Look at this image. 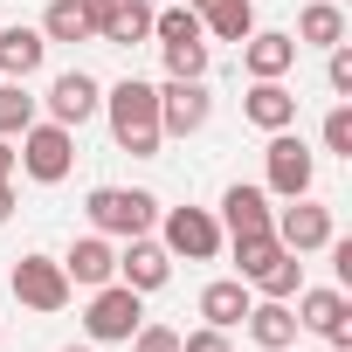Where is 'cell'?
<instances>
[{
	"instance_id": "obj_20",
	"label": "cell",
	"mask_w": 352,
	"mask_h": 352,
	"mask_svg": "<svg viewBox=\"0 0 352 352\" xmlns=\"http://www.w3.org/2000/svg\"><path fill=\"white\" fill-rule=\"evenodd\" d=\"M42 56H49L42 28H0V76H8V83H28L42 69Z\"/></svg>"
},
{
	"instance_id": "obj_2",
	"label": "cell",
	"mask_w": 352,
	"mask_h": 352,
	"mask_svg": "<svg viewBox=\"0 0 352 352\" xmlns=\"http://www.w3.org/2000/svg\"><path fill=\"white\" fill-rule=\"evenodd\" d=\"M14 166L28 173L35 187H63L69 166H76V131L56 124V118H35V124L21 131V145H14Z\"/></svg>"
},
{
	"instance_id": "obj_1",
	"label": "cell",
	"mask_w": 352,
	"mask_h": 352,
	"mask_svg": "<svg viewBox=\"0 0 352 352\" xmlns=\"http://www.w3.org/2000/svg\"><path fill=\"white\" fill-rule=\"evenodd\" d=\"M104 118H111L118 152H131V159H159V145H166V131H159V83H145V76L111 83V90H104Z\"/></svg>"
},
{
	"instance_id": "obj_19",
	"label": "cell",
	"mask_w": 352,
	"mask_h": 352,
	"mask_svg": "<svg viewBox=\"0 0 352 352\" xmlns=\"http://www.w3.org/2000/svg\"><path fill=\"white\" fill-rule=\"evenodd\" d=\"M201 35L208 42H249V28H256V0H201Z\"/></svg>"
},
{
	"instance_id": "obj_3",
	"label": "cell",
	"mask_w": 352,
	"mask_h": 352,
	"mask_svg": "<svg viewBox=\"0 0 352 352\" xmlns=\"http://www.w3.org/2000/svg\"><path fill=\"white\" fill-rule=\"evenodd\" d=\"M83 214H90V228H97V235H118V242H131V235H152V221H159V201H152L145 187H90Z\"/></svg>"
},
{
	"instance_id": "obj_28",
	"label": "cell",
	"mask_w": 352,
	"mask_h": 352,
	"mask_svg": "<svg viewBox=\"0 0 352 352\" xmlns=\"http://www.w3.org/2000/svg\"><path fill=\"white\" fill-rule=\"evenodd\" d=\"M324 152L352 159V104H331V111H324Z\"/></svg>"
},
{
	"instance_id": "obj_12",
	"label": "cell",
	"mask_w": 352,
	"mask_h": 352,
	"mask_svg": "<svg viewBox=\"0 0 352 352\" xmlns=\"http://www.w3.org/2000/svg\"><path fill=\"white\" fill-rule=\"evenodd\" d=\"M63 263V276H69V290H97V283H111L118 276V249H111V235H76L69 242V256H56Z\"/></svg>"
},
{
	"instance_id": "obj_36",
	"label": "cell",
	"mask_w": 352,
	"mask_h": 352,
	"mask_svg": "<svg viewBox=\"0 0 352 352\" xmlns=\"http://www.w3.org/2000/svg\"><path fill=\"white\" fill-rule=\"evenodd\" d=\"M180 8H201V0H180Z\"/></svg>"
},
{
	"instance_id": "obj_33",
	"label": "cell",
	"mask_w": 352,
	"mask_h": 352,
	"mask_svg": "<svg viewBox=\"0 0 352 352\" xmlns=\"http://www.w3.org/2000/svg\"><path fill=\"white\" fill-rule=\"evenodd\" d=\"M8 214H14V187L0 180V228H8Z\"/></svg>"
},
{
	"instance_id": "obj_26",
	"label": "cell",
	"mask_w": 352,
	"mask_h": 352,
	"mask_svg": "<svg viewBox=\"0 0 352 352\" xmlns=\"http://www.w3.org/2000/svg\"><path fill=\"white\" fill-rule=\"evenodd\" d=\"M249 290H263V297H283V304H290V297L304 290V256H290V249H283V256H276V263H270Z\"/></svg>"
},
{
	"instance_id": "obj_13",
	"label": "cell",
	"mask_w": 352,
	"mask_h": 352,
	"mask_svg": "<svg viewBox=\"0 0 352 352\" xmlns=\"http://www.w3.org/2000/svg\"><path fill=\"white\" fill-rule=\"evenodd\" d=\"M118 283H131L138 297H152V290L173 283V256H166L152 235H131V242L118 249Z\"/></svg>"
},
{
	"instance_id": "obj_6",
	"label": "cell",
	"mask_w": 352,
	"mask_h": 352,
	"mask_svg": "<svg viewBox=\"0 0 352 352\" xmlns=\"http://www.w3.org/2000/svg\"><path fill=\"white\" fill-rule=\"evenodd\" d=\"M263 194L270 201H297V194H311V180H318V159H311V145L304 138H290V131H270V145H263Z\"/></svg>"
},
{
	"instance_id": "obj_21",
	"label": "cell",
	"mask_w": 352,
	"mask_h": 352,
	"mask_svg": "<svg viewBox=\"0 0 352 352\" xmlns=\"http://www.w3.org/2000/svg\"><path fill=\"white\" fill-rule=\"evenodd\" d=\"M249 304H256V297H249V283H242V276H221V283H208V290H201V318H208L214 331H235V324L249 318Z\"/></svg>"
},
{
	"instance_id": "obj_25",
	"label": "cell",
	"mask_w": 352,
	"mask_h": 352,
	"mask_svg": "<svg viewBox=\"0 0 352 352\" xmlns=\"http://www.w3.org/2000/svg\"><path fill=\"white\" fill-rule=\"evenodd\" d=\"M35 118H42V111H35L28 83H8V76H0V138H21Z\"/></svg>"
},
{
	"instance_id": "obj_15",
	"label": "cell",
	"mask_w": 352,
	"mask_h": 352,
	"mask_svg": "<svg viewBox=\"0 0 352 352\" xmlns=\"http://www.w3.org/2000/svg\"><path fill=\"white\" fill-rule=\"evenodd\" d=\"M242 118L270 138V131H290L297 124V97L283 90V76H263V83H249V97H242Z\"/></svg>"
},
{
	"instance_id": "obj_24",
	"label": "cell",
	"mask_w": 352,
	"mask_h": 352,
	"mask_svg": "<svg viewBox=\"0 0 352 352\" xmlns=\"http://www.w3.org/2000/svg\"><path fill=\"white\" fill-rule=\"evenodd\" d=\"M276 256H283L276 228H263V235H235V276H242V283H256V276H263Z\"/></svg>"
},
{
	"instance_id": "obj_31",
	"label": "cell",
	"mask_w": 352,
	"mask_h": 352,
	"mask_svg": "<svg viewBox=\"0 0 352 352\" xmlns=\"http://www.w3.org/2000/svg\"><path fill=\"white\" fill-rule=\"evenodd\" d=\"M180 352H235V345H228V331L201 324V331H180Z\"/></svg>"
},
{
	"instance_id": "obj_11",
	"label": "cell",
	"mask_w": 352,
	"mask_h": 352,
	"mask_svg": "<svg viewBox=\"0 0 352 352\" xmlns=\"http://www.w3.org/2000/svg\"><path fill=\"white\" fill-rule=\"evenodd\" d=\"M42 104H49V118H56V124H69V131H76V124H90V118L104 111V83H97L90 69H63V76L49 83V97H42Z\"/></svg>"
},
{
	"instance_id": "obj_14",
	"label": "cell",
	"mask_w": 352,
	"mask_h": 352,
	"mask_svg": "<svg viewBox=\"0 0 352 352\" xmlns=\"http://www.w3.org/2000/svg\"><path fill=\"white\" fill-rule=\"evenodd\" d=\"M235 49H242L249 83H263V76H290V69H297V35H283V28H249V42H235Z\"/></svg>"
},
{
	"instance_id": "obj_37",
	"label": "cell",
	"mask_w": 352,
	"mask_h": 352,
	"mask_svg": "<svg viewBox=\"0 0 352 352\" xmlns=\"http://www.w3.org/2000/svg\"><path fill=\"white\" fill-rule=\"evenodd\" d=\"M338 8H345V0H338Z\"/></svg>"
},
{
	"instance_id": "obj_22",
	"label": "cell",
	"mask_w": 352,
	"mask_h": 352,
	"mask_svg": "<svg viewBox=\"0 0 352 352\" xmlns=\"http://www.w3.org/2000/svg\"><path fill=\"white\" fill-rule=\"evenodd\" d=\"M42 42H97V14L83 8V0H49V14H42Z\"/></svg>"
},
{
	"instance_id": "obj_34",
	"label": "cell",
	"mask_w": 352,
	"mask_h": 352,
	"mask_svg": "<svg viewBox=\"0 0 352 352\" xmlns=\"http://www.w3.org/2000/svg\"><path fill=\"white\" fill-rule=\"evenodd\" d=\"M83 8H90V14H104V8H111V0H83Z\"/></svg>"
},
{
	"instance_id": "obj_23",
	"label": "cell",
	"mask_w": 352,
	"mask_h": 352,
	"mask_svg": "<svg viewBox=\"0 0 352 352\" xmlns=\"http://www.w3.org/2000/svg\"><path fill=\"white\" fill-rule=\"evenodd\" d=\"M345 42V8L338 0H311L297 14V49H338Z\"/></svg>"
},
{
	"instance_id": "obj_8",
	"label": "cell",
	"mask_w": 352,
	"mask_h": 352,
	"mask_svg": "<svg viewBox=\"0 0 352 352\" xmlns=\"http://www.w3.org/2000/svg\"><path fill=\"white\" fill-rule=\"evenodd\" d=\"M208 118H214L208 76H166V83H159V131H166V138H194Z\"/></svg>"
},
{
	"instance_id": "obj_27",
	"label": "cell",
	"mask_w": 352,
	"mask_h": 352,
	"mask_svg": "<svg viewBox=\"0 0 352 352\" xmlns=\"http://www.w3.org/2000/svg\"><path fill=\"white\" fill-rule=\"evenodd\" d=\"M159 56H166V76H208L214 42H208V35H194V42H159Z\"/></svg>"
},
{
	"instance_id": "obj_7",
	"label": "cell",
	"mask_w": 352,
	"mask_h": 352,
	"mask_svg": "<svg viewBox=\"0 0 352 352\" xmlns=\"http://www.w3.org/2000/svg\"><path fill=\"white\" fill-rule=\"evenodd\" d=\"M8 290L28 304V311H42V318H56V311H69V276H63V263L56 256H21L14 270H8Z\"/></svg>"
},
{
	"instance_id": "obj_32",
	"label": "cell",
	"mask_w": 352,
	"mask_h": 352,
	"mask_svg": "<svg viewBox=\"0 0 352 352\" xmlns=\"http://www.w3.org/2000/svg\"><path fill=\"white\" fill-rule=\"evenodd\" d=\"M0 180H14V145L0 138Z\"/></svg>"
},
{
	"instance_id": "obj_5",
	"label": "cell",
	"mask_w": 352,
	"mask_h": 352,
	"mask_svg": "<svg viewBox=\"0 0 352 352\" xmlns=\"http://www.w3.org/2000/svg\"><path fill=\"white\" fill-rule=\"evenodd\" d=\"M221 221H214V208H166L159 214V249L173 256V263H214L221 256Z\"/></svg>"
},
{
	"instance_id": "obj_10",
	"label": "cell",
	"mask_w": 352,
	"mask_h": 352,
	"mask_svg": "<svg viewBox=\"0 0 352 352\" xmlns=\"http://www.w3.org/2000/svg\"><path fill=\"white\" fill-rule=\"evenodd\" d=\"M297 331H324L331 352H352V304L345 290H297Z\"/></svg>"
},
{
	"instance_id": "obj_16",
	"label": "cell",
	"mask_w": 352,
	"mask_h": 352,
	"mask_svg": "<svg viewBox=\"0 0 352 352\" xmlns=\"http://www.w3.org/2000/svg\"><path fill=\"white\" fill-rule=\"evenodd\" d=\"M270 214H276V208H270V194H263V187H249V180H235V187L221 194V214H214V221H221V235H263V228H270Z\"/></svg>"
},
{
	"instance_id": "obj_18",
	"label": "cell",
	"mask_w": 352,
	"mask_h": 352,
	"mask_svg": "<svg viewBox=\"0 0 352 352\" xmlns=\"http://www.w3.org/2000/svg\"><path fill=\"white\" fill-rule=\"evenodd\" d=\"M249 338L263 345V352H283V345H297V311L283 304V297H263V304H249Z\"/></svg>"
},
{
	"instance_id": "obj_30",
	"label": "cell",
	"mask_w": 352,
	"mask_h": 352,
	"mask_svg": "<svg viewBox=\"0 0 352 352\" xmlns=\"http://www.w3.org/2000/svg\"><path fill=\"white\" fill-rule=\"evenodd\" d=\"M324 83H331V97H352V49L345 42L324 49Z\"/></svg>"
},
{
	"instance_id": "obj_29",
	"label": "cell",
	"mask_w": 352,
	"mask_h": 352,
	"mask_svg": "<svg viewBox=\"0 0 352 352\" xmlns=\"http://www.w3.org/2000/svg\"><path fill=\"white\" fill-rule=\"evenodd\" d=\"M124 345H131V352H180V331H173V324H152V318H145V324H138Z\"/></svg>"
},
{
	"instance_id": "obj_35",
	"label": "cell",
	"mask_w": 352,
	"mask_h": 352,
	"mask_svg": "<svg viewBox=\"0 0 352 352\" xmlns=\"http://www.w3.org/2000/svg\"><path fill=\"white\" fill-rule=\"evenodd\" d=\"M63 352H97V345H63Z\"/></svg>"
},
{
	"instance_id": "obj_4",
	"label": "cell",
	"mask_w": 352,
	"mask_h": 352,
	"mask_svg": "<svg viewBox=\"0 0 352 352\" xmlns=\"http://www.w3.org/2000/svg\"><path fill=\"white\" fill-rule=\"evenodd\" d=\"M145 324V297L131 290V283H97L90 290V304H83V331H90V345H124L131 331Z\"/></svg>"
},
{
	"instance_id": "obj_38",
	"label": "cell",
	"mask_w": 352,
	"mask_h": 352,
	"mask_svg": "<svg viewBox=\"0 0 352 352\" xmlns=\"http://www.w3.org/2000/svg\"><path fill=\"white\" fill-rule=\"evenodd\" d=\"M283 352H290V345H283Z\"/></svg>"
},
{
	"instance_id": "obj_9",
	"label": "cell",
	"mask_w": 352,
	"mask_h": 352,
	"mask_svg": "<svg viewBox=\"0 0 352 352\" xmlns=\"http://www.w3.org/2000/svg\"><path fill=\"white\" fill-rule=\"evenodd\" d=\"M270 228H276V242L290 249V256H311V249H324L338 228H331V208L324 201H311V194H297V201H283L276 214H270Z\"/></svg>"
},
{
	"instance_id": "obj_17",
	"label": "cell",
	"mask_w": 352,
	"mask_h": 352,
	"mask_svg": "<svg viewBox=\"0 0 352 352\" xmlns=\"http://www.w3.org/2000/svg\"><path fill=\"white\" fill-rule=\"evenodd\" d=\"M97 42H111V49L152 42V8H145V0H111V8L97 14Z\"/></svg>"
}]
</instances>
